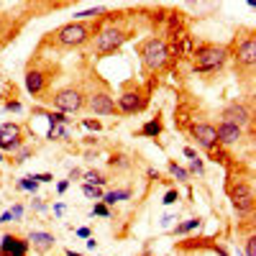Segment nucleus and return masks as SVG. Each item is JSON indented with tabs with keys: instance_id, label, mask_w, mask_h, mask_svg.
Segmentation results:
<instances>
[{
	"instance_id": "nucleus-1",
	"label": "nucleus",
	"mask_w": 256,
	"mask_h": 256,
	"mask_svg": "<svg viewBox=\"0 0 256 256\" xmlns=\"http://www.w3.org/2000/svg\"><path fill=\"white\" fill-rule=\"evenodd\" d=\"M100 26L98 24H80V20H72V24H64L56 31L46 34V44L56 46V49H80L88 41H92L95 31Z\"/></svg>"
},
{
	"instance_id": "nucleus-2",
	"label": "nucleus",
	"mask_w": 256,
	"mask_h": 256,
	"mask_svg": "<svg viewBox=\"0 0 256 256\" xmlns=\"http://www.w3.org/2000/svg\"><path fill=\"white\" fill-rule=\"evenodd\" d=\"M230 54L228 46L220 44H198L192 49V72L195 74H212V72H220L226 64H228Z\"/></svg>"
},
{
	"instance_id": "nucleus-3",
	"label": "nucleus",
	"mask_w": 256,
	"mask_h": 256,
	"mask_svg": "<svg viewBox=\"0 0 256 256\" xmlns=\"http://www.w3.org/2000/svg\"><path fill=\"white\" fill-rule=\"evenodd\" d=\"M152 88H154V80L141 88L136 80H128L123 88H120V95L116 98V108L120 116H136V113H144L146 105H148V98H152Z\"/></svg>"
},
{
	"instance_id": "nucleus-4",
	"label": "nucleus",
	"mask_w": 256,
	"mask_h": 256,
	"mask_svg": "<svg viewBox=\"0 0 256 256\" xmlns=\"http://www.w3.org/2000/svg\"><path fill=\"white\" fill-rule=\"evenodd\" d=\"M131 36H134L131 28H123V26H118V24H105V26H100V28L95 31V36H92V54H95L98 59H100V56H108V54L118 52Z\"/></svg>"
},
{
	"instance_id": "nucleus-5",
	"label": "nucleus",
	"mask_w": 256,
	"mask_h": 256,
	"mask_svg": "<svg viewBox=\"0 0 256 256\" xmlns=\"http://www.w3.org/2000/svg\"><path fill=\"white\" fill-rule=\"evenodd\" d=\"M138 56H141V64L148 74H159L169 64V44L162 36H152L144 44H138Z\"/></svg>"
},
{
	"instance_id": "nucleus-6",
	"label": "nucleus",
	"mask_w": 256,
	"mask_h": 256,
	"mask_svg": "<svg viewBox=\"0 0 256 256\" xmlns=\"http://www.w3.org/2000/svg\"><path fill=\"white\" fill-rule=\"evenodd\" d=\"M230 59L236 62V70H254V62H256V38L251 31H246L241 38L236 36V41L230 44L228 49Z\"/></svg>"
},
{
	"instance_id": "nucleus-7",
	"label": "nucleus",
	"mask_w": 256,
	"mask_h": 256,
	"mask_svg": "<svg viewBox=\"0 0 256 256\" xmlns=\"http://www.w3.org/2000/svg\"><path fill=\"white\" fill-rule=\"evenodd\" d=\"M84 108L95 116H118L116 95L108 90V84H100V88L84 92Z\"/></svg>"
},
{
	"instance_id": "nucleus-8",
	"label": "nucleus",
	"mask_w": 256,
	"mask_h": 256,
	"mask_svg": "<svg viewBox=\"0 0 256 256\" xmlns=\"http://www.w3.org/2000/svg\"><path fill=\"white\" fill-rule=\"evenodd\" d=\"M52 105L59 113H80L84 108V90L77 88V84H70V88H59L56 92H52Z\"/></svg>"
},
{
	"instance_id": "nucleus-9",
	"label": "nucleus",
	"mask_w": 256,
	"mask_h": 256,
	"mask_svg": "<svg viewBox=\"0 0 256 256\" xmlns=\"http://www.w3.org/2000/svg\"><path fill=\"white\" fill-rule=\"evenodd\" d=\"M226 192L233 202V210L238 212V216H251L254 210V190L246 180H233L226 184Z\"/></svg>"
},
{
	"instance_id": "nucleus-10",
	"label": "nucleus",
	"mask_w": 256,
	"mask_h": 256,
	"mask_svg": "<svg viewBox=\"0 0 256 256\" xmlns=\"http://www.w3.org/2000/svg\"><path fill=\"white\" fill-rule=\"evenodd\" d=\"M220 118H223L226 123L238 126V128H248V134H251L254 113H251V105H248V102H241V100H236V102H228L226 108H223V113H220Z\"/></svg>"
},
{
	"instance_id": "nucleus-11",
	"label": "nucleus",
	"mask_w": 256,
	"mask_h": 256,
	"mask_svg": "<svg viewBox=\"0 0 256 256\" xmlns=\"http://www.w3.org/2000/svg\"><path fill=\"white\" fill-rule=\"evenodd\" d=\"M190 136L198 141V146H202L208 154H212L218 148V138H216V126L212 123H192L190 126Z\"/></svg>"
},
{
	"instance_id": "nucleus-12",
	"label": "nucleus",
	"mask_w": 256,
	"mask_h": 256,
	"mask_svg": "<svg viewBox=\"0 0 256 256\" xmlns=\"http://www.w3.org/2000/svg\"><path fill=\"white\" fill-rule=\"evenodd\" d=\"M216 138H218V146H236L246 138V131L238 126H233V123H226L220 120L216 126Z\"/></svg>"
},
{
	"instance_id": "nucleus-13",
	"label": "nucleus",
	"mask_w": 256,
	"mask_h": 256,
	"mask_svg": "<svg viewBox=\"0 0 256 256\" xmlns=\"http://www.w3.org/2000/svg\"><path fill=\"white\" fill-rule=\"evenodd\" d=\"M28 254V241L16 236V233H6L0 238V256H26Z\"/></svg>"
},
{
	"instance_id": "nucleus-14",
	"label": "nucleus",
	"mask_w": 256,
	"mask_h": 256,
	"mask_svg": "<svg viewBox=\"0 0 256 256\" xmlns=\"http://www.w3.org/2000/svg\"><path fill=\"white\" fill-rule=\"evenodd\" d=\"M46 84H49V77L44 70L38 67H28L26 70V90L34 95V98H41L46 92Z\"/></svg>"
},
{
	"instance_id": "nucleus-15",
	"label": "nucleus",
	"mask_w": 256,
	"mask_h": 256,
	"mask_svg": "<svg viewBox=\"0 0 256 256\" xmlns=\"http://www.w3.org/2000/svg\"><path fill=\"white\" fill-rule=\"evenodd\" d=\"M26 241H28V248H34L36 254H46V251H52L56 246V238L52 236L49 230H31Z\"/></svg>"
},
{
	"instance_id": "nucleus-16",
	"label": "nucleus",
	"mask_w": 256,
	"mask_h": 256,
	"mask_svg": "<svg viewBox=\"0 0 256 256\" xmlns=\"http://www.w3.org/2000/svg\"><path fill=\"white\" fill-rule=\"evenodd\" d=\"M162 131H164V120L156 116V118H152L148 123H144L138 131H136V136H141V138H159Z\"/></svg>"
},
{
	"instance_id": "nucleus-17",
	"label": "nucleus",
	"mask_w": 256,
	"mask_h": 256,
	"mask_svg": "<svg viewBox=\"0 0 256 256\" xmlns=\"http://www.w3.org/2000/svg\"><path fill=\"white\" fill-rule=\"evenodd\" d=\"M128 198H131V190H110V192H105V195H102L100 202H105L108 208H113L116 202H123V200H128Z\"/></svg>"
},
{
	"instance_id": "nucleus-18",
	"label": "nucleus",
	"mask_w": 256,
	"mask_h": 256,
	"mask_svg": "<svg viewBox=\"0 0 256 256\" xmlns=\"http://www.w3.org/2000/svg\"><path fill=\"white\" fill-rule=\"evenodd\" d=\"M82 177H84V184H92V187H105V184H108V177H105L102 172H98V169L82 172Z\"/></svg>"
},
{
	"instance_id": "nucleus-19",
	"label": "nucleus",
	"mask_w": 256,
	"mask_h": 256,
	"mask_svg": "<svg viewBox=\"0 0 256 256\" xmlns=\"http://www.w3.org/2000/svg\"><path fill=\"white\" fill-rule=\"evenodd\" d=\"M46 138L49 141H67L70 138V126H49Z\"/></svg>"
},
{
	"instance_id": "nucleus-20",
	"label": "nucleus",
	"mask_w": 256,
	"mask_h": 256,
	"mask_svg": "<svg viewBox=\"0 0 256 256\" xmlns=\"http://www.w3.org/2000/svg\"><path fill=\"white\" fill-rule=\"evenodd\" d=\"M166 169H169V174H172L177 182H190V172L184 166H180L174 159H169V164H166Z\"/></svg>"
},
{
	"instance_id": "nucleus-21",
	"label": "nucleus",
	"mask_w": 256,
	"mask_h": 256,
	"mask_svg": "<svg viewBox=\"0 0 256 256\" xmlns=\"http://www.w3.org/2000/svg\"><path fill=\"white\" fill-rule=\"evenodd\" d=\"M16 136H20V126L18 123H3L0 126V141H10V138H16Z\"/></svg>"
},
{
	"instance_id": "nucleus-22",
	"label": "nucleus",
	"mask_w": 256,
	"mask_h": 256,
	"mask_svg": "<svg viewBox=\"0 0 256 256\" xmlns=\"http://www.w3.org/2000/svg\"><path fill=\"white\" fill-rule=\"evenodd\" d=\"M200 223H202L200 218H190V220H184V223H177V226H174V236H184V233L200 228Z\"/></svg>"
},
{
	"instance_id": "nucleus-23",
	"label": "nucleus",
	"mask_w": 256,
	"mask_h": 256,
	"mask_svg": "<svg viewBox=\"0 0 256 256\" xmlns=\"http://www.w3.org/2000/svg\"><path fill=\"white\" fill-rule=\"evenodd\" d=\"M31 154H34V148L24 144V146H20V148H18V152L13 154V159H10V164H24V162H28V159H31Z\"/></svg>"
},
{
	"instance_id": "nucleus-24",
	"label": "nucleus",
	"mask_w": 256,
	"mask_h": 256,
	"mask_svg": "<svg viewBox=\"0 0 256 256\" xmlns=\"http://www.w3.org/2000/svg\"><path fill=\"white\" fill-rule=\"evenodd\" d=\"M18 190H26V192H31V195H36V190H38V182H36V177H34V174L24 177V180L18 182Z\"/></svg>"
},
{
	"instance_id": "nucleus-25",
	"label": "nucleus",
	"mask_w": 256,
	"mask_h": 256,
	"mask_svg": "<svg viewBox=\"0 0 256 256\" xmlns=\"http://www.w3.org/2000/svg\"><path fill=\"white\" fill-rule=\"evenodd\" d=\"M82 192H84V198H90V200H102V195H105V192H102V187H92V184H82Z\"/></svg>"
},
{
	"instance_id": "nucleus-26",
	"label": "nucleus",
	"mask_w": 256,
	"mask_h": 256,
	"mask_svg": "<svg viewBox=\"0 0 256 256\" xmlns=\"http://www.w3.org/2000/svg\"><path fill=\"white\" fill-rule=\"evenodd\" d=\"M108 164H110V166H118V169H128V166H131L128 156H123V154H113V156L108 159Z\"/></svg>"
},
{
	"instance_id": "nucleus-27",
	"label": "nucleus",
	"mask_w": 256,
	"mask_h": 256,
	"mask_svg": "<svg viewBox=\"0 0 256 256\" xmlns=\"http://www.w3.org/2000/svg\"><path fill=\"white\" fill-rule=\"evenodd\" d=\"M102 10H105V8H100V6H98V8H88V10H80V13H74V18L82 24L84 18H95V16H100Z\"/></svg>"
},
{
	"instance_id": "nucleus-28",
	"label": "nucleus",
	"mask_w": 256,
	"mask_h": 256,
	"mask_svg": "<svg viewBox=\"0 0 256 256\" xmlns=\"http://www.w3.org/2000/svg\"><path fill=\"white\" fill-rule=\"evenodd\" d=\"M92 216H100V218H110L113 212H110V208L105 205V202H95V205H92Z\"/></svg>"
},
{
	"instance_id": "nucleus-29",
	"label": "nucleus",
	"mask_w": 256,
	"mask_h": 256,
	"mask_svg": "<svg viewBox=\"0 0 256 256\" xmlns=\"http://www.w3.org/2000/svg\"><path fill=\"white\" fill-rule=\"evenodd\" d=\"M8 212H10V220H13V223H20V218H24V205L16 202V205H13Z\"/></svg>"
},
{
	"instance_id": "nucleus-30",
	"label": "nucleus",
	"mask_w": 256,
	"mask_h": 256,
	"mask_svg": "<svg viewBox=\"0 0 256 256\" xmlns=\"http://www.w3.org/2000/svg\"><path fill=\"white\" fill-rule=\"evenodd\" d=\"M177 200H180V190H166V195H164L162 202H164V205H174Z\"/></svg>"
},
{
	"instance_id": "nucleus-31",
	"label": "nucleus",
	"mask_w": 256,
	"mask_h": 256,
	"mask_svg": "<svg viewBox=\"0 0 256 256\" xmlns=\"http://www.w3.org/2000/svg\"><path fill=\"white\" fill-rule=\"evenodd\" d=\"M190 172H198V174H202V172H205V162H202L200 156H198V159H192V162H190Z\"/></svg>"
},
{
	"instance_id": "nucleus-32",
	"label": "nucleus",
	"mask_w": 256,
	"mask_h": 256,
	"mask_svg": "<svg viewBox=\"0 0 256 256\" xmlns=\"http://www.w3.org/2000/svg\"><path fill=\"white\" fill-rule=\"evenodd\" d=\"M82 126H84V128H90V131H102V123H100L98 118H95V120H92V118H84Z\"/></svg>"
},
{
	"instance_id": "nucleus-33",
	"label": "nucleus",
	"mask_w": 256,
	"mask_h": 256,
	"mask_svg": "<svg viewBox=\"0 0 256 256\" xmlns=\"http://www.w3.org/2000/svg\"><path fill=\"white\" fill-rule=\"evenodd\" d=\"M6 110L8 113H20V110H24V105H20V100H8L6 102Z\"/></svg>"
},
{
	"instance_id": "nucleus-34",
	"label": "nucleus",
	"mask_w": 256,
	"mask_h": 256,
	"mask_svg": "<svg viewBox=\"0 0 256 256\" xmlns=\"http://www.w3.org/2000/svg\"><path fill=\"white\" fill-rule=\"evenodd\" d=\"M246 256H256V236L246 238Z\"/></svg>"
},
{
	"instance_id": "nucleus-35",
	"label": "nucleus",
	"mask_w": 256,
	"mask_h": 256,
	"mask_svg": "<svg viewBox=\"0 0 256 256\" xmlns=\"http://www.w3.org/2000/svg\"><path fill=\"white\" fill-rule=\"evenodd\" d=\"M74 233H77L80 238H84V241L92 238V230H90V228H74Z\"/></svg>"
},
{
	"instance_id": "nucleus-36",
	"label": "nucleus",
	"mask_w": 256,
	"mask_h": 256,
	"mask_svg": "<svg viewBox=\"0 0 256 256\" xmlns=\"http://www.w3.org/2000/svg\"><path fill=\"white\" fill-rule=\"evenodd\" d=\"M36 177V182L41 184V182H54V174H49V172H41V174H34Z\"/></svg>"
},
{
	"instance_id": "nucleus-37",
	"label": "nucleus",
	"mask_w": 256,
	"mask_h": 256,
	"mask_svg": "<svg viewBox=\"0 0 256 256\" xmlns=\"http://www.w3.org/2000/svg\"><path fill=\"white\" fill-rule=\"evenodd\" d=\"M67 190H70V180H62V182H56V192H59V195H64Z\"/></svg>"
},
{
	"instance_id": "nucleus-38",
	"label": "nucleus",
	"mask_w": 256,
	"mask_h": 256,
	"mask_svg": "<svg viewBox=\"0 0 256 256\" xmlns=\"http://www.w3.org/2000/svg\"><path fill=\"white\" fill-rule=\"evenodd\" d=\"M182 152H184V156H187L190 162H192V159H198V152H195V148H192V146H184Z\"/></svg>"
},
{
	"instance_id": "nucleus-39",
	"label": "nucleus",
	"mask_w": 256,
	"mask_h": 256,
	"mask_svg": "<svg viewBox=\"0 0 256 256\" xmlns=\"http://www.w3.org/2000/svg\"><path fill=\"white\" fill-rule=\"evenodd\" d=\"M34 210H36V212H44V210H46V202L36 198V200H34Z\"/></svg>"
},
{
	"instance_id": "nucleus-40",
	"label": "nucleus",
	"mask_w": 256,
	"mask_h": 256,
	"mask_svg": "<svg viewBox=\"0 0 256 256\" xmlns=\"http://www.w3.org/2000/svg\"><path fill=\"white\" fill-rule=\"evenodd\" d=\"M146 177L156 182V180H159V172H156V169H146Z\"/></svg>"
},
{
	"instance_id": "nucleus-41",
	"label": "nucleus",
	"mask_w": 256,
	"mask_h": 256,
	"mask_svg": "<svg viewBox=\"0 0 256 256\" xmlns=\"http://www.w3.org/2000/svg\"><path fill=\"white\" fill-rule=\"evenodd\" d=\"M80 177H82L80 169H72V172H70V182H72V180H80Z\"/></svg>"
},
{
	"instance_id": "nucleus-42",
	"label": "nucleus",
	"mask_w": 256,
	"mask_h": 256,
	"mask_svg": "<svg viewBox=\"0 0 256 256\" xmlns=\"http://www.w3.org/2000/svg\"><path fill=\"white\" fill-rule=\"evenodd\" d=\"M0 223H10V212H8V210L3 212V216H0Z\"/></svg>"
},
{
	"instance_id": "nucleus-43",
	"label": "nucleus",
	"mask_w": 256,
	"mask_h": 256,
	"mask_svg": "<svg viewBox=\"0 0 256 256\" xmlns=\"http://www.w3.org/2000/svg\"><path fill=\"white\" fill-rule=\"evenodd\" d=\"M88 248L95 251V248H98V241H95V238H88Z\"/></svg>"
},
{
	"instance_id": "nucleus-44",
	"label": "nucleus",
	"mask_w": 256,
	"mask_h": 256,
	"mask_svg": "<svg viewBox=\"0 0 256 256\" xmlns=\"http://www.w3.org/2000/svg\"><path fill=\"white\" fill-rule=\"evenodd\" d=\"M172 220H177L174 216H164V220H162V226H169V223H172Z\"/></svg>"
},
{
	"instance_id": "nucleus-45",
	"label": "nucleus",
	"mask_w": 256,
	"mask_h": 256,
	"mask_svg": "<svg viewBox=\"0 0 256 256\" xmlns=\"http://www.w3.org/2000/svg\"><path fill=\"white\" fill-rule=\"evenodd\" d=\"M54 212H56V216H62V212H64V205H62V202H56V205H54Z\"/></svg>"
},
{
	"instance_id": "nucleus-46",
	"label": "nucleus",
	"mask_w": 256,
	"mask_h": 256,
	"mask_svg": "<svg viewBox=\"0 0 256 256\" xmlns=\"http://www.w3.org/2000/svg\"><path fill=\"white\" fill-rule=\"evenodd\" d=\"M64 254H67V256H84V254H77L74 248H67V251H64Z\"/></svg>"
},
{
	"instance_id": "nucleus-47",
	"label": "nucleus",
	"mask_w": 256,
	"mask_h": 256,
	"mask_svg": "<svg viewBox=\"0 0 256 256\" xmlns=\"http://www.w3.org/2000/svg\"><path fill=\"white\" fill-rule=\"evenodd\" d=\"M0 162H3V152H0Z\"/></svg>"
}]
</instances>
